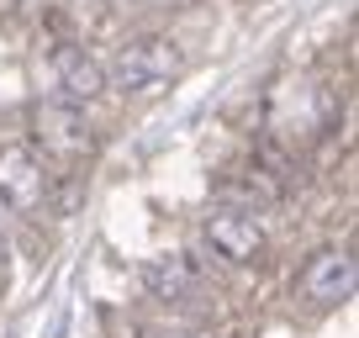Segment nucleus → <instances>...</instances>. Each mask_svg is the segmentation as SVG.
<instances>
[{
	"label": "nucleus",
	"instance_id": "1",
	"mask_svg": "<svg viewBox=\"0 0 359 338\" xmlns=\"http://www.w3.org/2000/svg\"><path fill=\"white\" fill-rule=\"evenodd\" d=\"M180 69H185L180 48L169 43V37H158V32H143V37H127V43L116 48L106 79H116V85L133 90V95H154V90H164Z\"/></svg>",
	"mask_w": 359,
	"mask_h": 338
},
{
	"label": "nucleus",
	"instance_id": "2",
	"mask_svg": "<svg viewBox=\"0 0 359 338\" xmlns=\"http://www.w3.org/2000/svg\"><path fill=\"white\" fill-rule=\"evenodd\" d=\"M53 196V175H48L43 154L32 143H0V206L16 217H32Z\"/></svg>",
	"mask_w": 359,
	"mask_h": 338
},
{
	"label": "nucleus",
	"instance_id": "3",
	"mask_svg": "<svg viewBox=\"0 0 359 338\" xmlns=\"http://www.w3.org/2000/svg\"><path fill=\"white\" fill-rule=\"evenodd\" d=\"M206 243H212V254L227 259V264H254L259 254H264V227H259V217L243 212V206H217V212L206 217Z\"/></svg>",
	"mask_w": 359,
	"mask_h": 338
},
{
	"label": "nucleus",
	"instance_id": "4",
	"mask_svg": "<svg viewBox=\"0 0 359 338\" xmlns=\"http://www.w3.org/2000/svg\"><path fill=\"white\" fill-rule=\"evenodd\" d=\"M354 285H359V264H354V254L348 248H317L312 259H306V270H302V296L312 306H338V302H348L354 296Z\"/></svg>",
	"mask_w": 359,
	"mask_h": 338
},
{
	"label": "nucleus",
	"instance_id": "5",
	"mask_svg": "<svg viewBox=\"0 0 359 338\" xmlns=\"http://www.w3.org/2000/svg\"><path fill=\"white\" fill-rule=\"evenodd\" d=\"M37 137H43V148H53L64 158H79L95 148V127H90L85 106H69V101L37 106Z\"/></svg>",
	"mask_w": 359,
	"mask_h": 338
},
{
	"label": "nucleus",
	"instance_id": "6",
	"mask_svg": "<svg viewBox=\"0 0 359 338\" xmlns=\"http://www.w3.org/2000/svg\"><path fill=\"white\" fill-rule=\"evenodd\" d=\"M53 85H58V101H69V106H90L95 95L106 90V69L95 64L85 48L64 43V48H53Z\"/></svg>",
	"mask_w": 359,
	"mask_h": 338
},
{
	"label": "nucleus",
	"instance_id": "7",
	"mask_svg": "<svg viewBox=\"0 0 359 338\" xmlns=\"http://www.w3.org/2000/svg\"><path fill=\"white\" fill-rule=\"evenodd\" d=\"M143 285L158 302H185V296H196L201 275H196V264L185 259V254H158V259L143 264Z\"/></svg>",
	"mask_w": 359,
	"mask_h": 338
},
{
	"label": "nucleus",
	"instance_id": "8",
	"mask_svg": "<svg viewBox=\"0 0 359 338\" xmlns=\"http://www.w3.org/2000/svg\"><path fill=\"white\" fill-rule=\"evenodd\" d=\"M0 254H6V206H0Z\"/></svg>",
	"mask_w": 359,
	"mask_h": 338
},
{
	"label": "nucleus",
	"instance_id": "9",
	"mask_svg": "<svg viewBox=\"0 0 359 338\" xmlns=\"http://www.w3.org/2000/svg\"><path fill=\"white\" fill-rule=\"evenodd\" d=\"M148 338H201V333H148Z\"/></svg>",
	"mask_w": 359,
	"mask_h": 338
},
{
	"label": "nucleus",
	"instance_id": "10",
	"mask_svg": "<svg viewBox=\"0 0 359 338\" xmlns=\"http://www.w3.org/2000/svg\"><path fill=\"white\" fill-rule=\"evenodd\" d=\"M158 6H169V0H158Z\"/></svg>",
	"mask_w": 359,
	"mask_h": 338
}]
</instances>
